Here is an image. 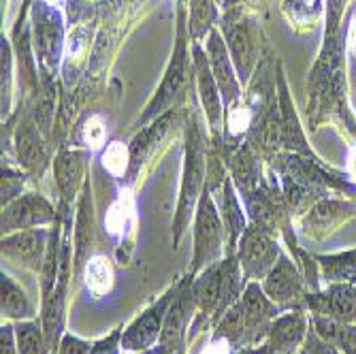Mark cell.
Segmentation results:
<instances>
[{"instance_id": "cell-17", "label": "cell", "mask_w": 356, "mask_h": 354, "mask_svg": "<svg viewBox=\"0 0 356 354\" xmlns=\"http://www.w3.org/2000/svg\"><path fill=\"white\" fill-rule=\"evenodd\" d=\"M250 120H252V111L245 103H235L229 111V131L233 135H239L243 133L245 128L250 126Z\"/></svg>"}, {"instance_id": "cell-10", "label": "cell", "mask_w": 356, "mask_h": 354, "mask_svg": "<svg viewBox=\"0 0 356 354\" xmlns=\"http://www.w3.org/2000/svg\"><path fill=\"white\" fill-rule=\"evenodd\" d=\"M133 216H135V203L128 190H122L120 197L113 201V205L109 207L107 216H105V229L111 237H124L128 233L133 224Z\"/></svg>"}, {"instance_id": "cell-8", "label": "cell", "mask_w": 356, "mask_h": 354, "mask_svg": "<svg viewBox=\"0 0 356 354\" xmlns=\"http://www.w3.org/2000/svg\"><path fill=\"white\" fill-rule=\"evenodd\" d=\"M83 282L88 293L94 297H105L111 293V288L115 284V271L105 254L90 256L83 267Z\"/></svg>"}, {"instance_id": "cell-4", "label": "cell", "mask_w": 356, "mask_h": 354, "mask_svg": "<svg viewBox=\"0 0 356 354\" xmlns=\"http://www.w3.org/2000/svg\"><path fill=\"white\" fill-rule=\"evenodd\" d=\"M169 295L156 303L152 309H147L145 314H141V318H137L135 323L128 327V331L122 337V346L126 350H145L149 344H154V339L160 333V323H163L167 305H169Z\"/></svg>"}, {"instance_id": "cell-9", "label": "cell", "mask_w": 356, "mask_h": 354, "mask_svg": "<svg viewBox=\"0 0 356 354\" xmlns=\"http://www.w3.org/2000/svg\"><path fill=\"white\" fill-rule=\"evenodd\" d=\"M303 331H305V325H303V316L301 314L284 316L269 331V346L273 350L282 352V354H288V352H293L297 348V344L303 337Z\"/></svg>"}, {"instance_id": "cell-20", "label": "cell", "mask_w": 356, "mask_h": 354, "mask_svg": "<svg viewBox=\"0 0 356 354\" xmlns=\"http://www.w3.org/2000/svg\"><path fill=\"white\" fill-rule=\"evenodd\" d=\"M45 3H49V5H54V7H56V5H60V3H62V0H45Z\"/></svg>"}, {"instance_id": "cell-1", "label": "cell", "mask_w": 356, "mask_h": 354, "mask_svg": "<svg viewBox=\"0 0 356 354\" xmlns=\"http://www.w3.org/2000/svg\"><path fill=\"white\" fill-rule=\"evenodd\" d=\"M220 218L216 211L213 201L209 199V192H205L199 209H197V229H194V239H197V248H194V267L201 269L203 265H209L218 259L220 254Z\"/></svg>"}, {"instance_id": "cell-11", "label": "cell", "mask_w": 356, "mask_h": 354, "mask_svg": "<svg viewBox=\"0 0 356 354\" xmlns=\"http://www.w3.org/2000/svg\"><path fill=\"white\" fill-rule=\"evenodd\" d=\"M327 307H322V312H329L346 323H354L356 320V291L350 286H335L331 288V293H327Z\"/></svg>"}, {"instance_id": "cell-16", "label": "cell", "mask_w": 356, "mask_h": 354, "mask_svg": "<svg viewBox=\"0 0 356 354\" xmlns=\"http://www.w3.org/2000/svg\"><path fill=\"white\" fill-rule=\"evenodd\" d=\"M105 137H107V128H105V122L101 115H92L86 126H83V141L96 150V147H101L105 143Z\"/></svg>"}, {"instance_id": "cell-2", "label": "cell", "mask_w": 356, "mask_h": 354, "mask_svg": "<svg viewBox=\"0 0 356 354\" xmlns=\"http://www.w3.org/2000/svg\"><path fill=\"white\" fill-rule=\"evenodd\" d=\"M277 246L261 229H245L239 246V263L245 275L267 277V273L277 263Z\"/></svg>"}, {"instance_id": "cell-15", "label": "cell", "mask_w": 356, "mask_h": 354, "mask_svg": "<svg viewBox=\"0 0 356 354\" xmlns=\"http://www.w3.org/2000/svg\"><path fill=\"white\" fill-rule=\"evenodd\" d=\"M17 341H19V354H39L41 350V333L30 323L17 329Z\"/></svg>"}, {"instance_id": "cell-13", "label": "cell", "mask_w": 356, "mask_h": 354, "mask_svg": "<svg viewBox=\"0 0 356 354\" xmlns=\"http://www.w3.org/2000/svg\"><path fill=\"white\" fill-rule=\"evenodd\" d=\"M320 265L325 267V277L331 282L352 280L356 275V252L327 256V259H320Z\"/></svg>"}, {"instance_id": "cell-12", "label": "cell", "mask_w": 356, "mask_h": 354, "mask_svg": "<svg viewBox=\"0 0 356 354\" xmlns=\"http://www.w3.org/2000/svg\"><path fill=\"white\" fill-rule=\"evenodd\" d=\"M3 314L9 318H28L32 316V305L22 288L3 273Z\"/></svg>"}, {"instance_id": "cell-5", "label": "cell", "mask_w": 356, "mask_h": 354, "mask_svg": "<svg viewBox=\"0 0 356 354\" xmlns=\"http://www.w3.org/2000/svg\"><path fill=\"white\" fill-rule=\"evenodd\" d=\"M203 179V160L199 152H192L186 160V171H184V186H181V199H179V214L175 220V241L179 239L184 227L190 220L194 201L199 197V188Z\"/></svg>"}, {"instance_id": "cell-18", "label": "cell", "mask_w": 356, "mask_h": 354, "mask_svg": "<svg viewBox=\"0 0 356 354\" xmlns=\"http://www.w3.org/2000/svg\"><path fill=\"white\" fill-rule=\"evenodd\" d=\"M348 51L352 54V56H356V13L352 15V19H350V24H348Z\"/></svg>"}, {"instance_id": "cell-7", "label": "cell", "mask_w": 356, "mask_h": 354, "mask_svg": "<svg viewBox=\"0 0 356 354\" xmlns=\"http://www.w3.org/2000/svg\"><path fill=\"white\" fill-rule=\"evenodd\" d=\"M43 246H45V231H22L3 239V254L13 256L17 261L39 269L43 263Z\"/></svg>"}, {"instance_id": "cell-14", "label": "cell", "mask_w": 356, "mask_h": 354, "mask_svg": "<svg viewBox=\"0 0 356 354\" xmlns=\"http://www.w3.org/2000/svg\"><path fill=\"white\" fill-rule=\"evenodd\" d=\"M103 167L113 175V177H122L128 167H133V156L131 150H128L124 143L113 141L107 145V150L103 152Z\"/></svg>"}, {"instance_id": "cell-6", "label": "cell", "mask_w": 356, "mask_h": 354, "mask_svg": "<svg viewBox=\"0 0 356 354\" xmlns=\"http://www.w3.org/2000/svg\"><path fill=\"white\" fill-rule=\"evenodd\" d=\"M265 293L271 301L275 303H286L299 297L301 293V280L295 269V265L290 263L286 256H282L280 263L273 265V269L265 277Z\"/></svg>"}, {"instance_id": "cell-19", "label": "cell", "mask_w": 356, "mask_h": 354, "mask_svg": "<svg viewBox=\"0 0 356 354\" xmlns=\"http://www.w3.org/2000/svg\"><path fill=\"white\" fill-rule=\"evenodd\" d=\"M348 173L352 179H356V147L350 150V156H348Z\"/></svg>"}, {"instance_id": "cell-3", "label": "cell", "mask_w": 356, "mask_h": 354, "mask_svg": "<svg viewBox=\"0 0 356 354\" xmlns=\"http://www.w3.org/2000/svg\"><path fill=\"white\" fill-rule=\"evenodd\" d=\"M54 218V211L49 207V203L41 197H22L15 203H11L5 214H3V231L11 233V231H24L30 227H39V224H45Z\"/></svg>"}]
</instances>
